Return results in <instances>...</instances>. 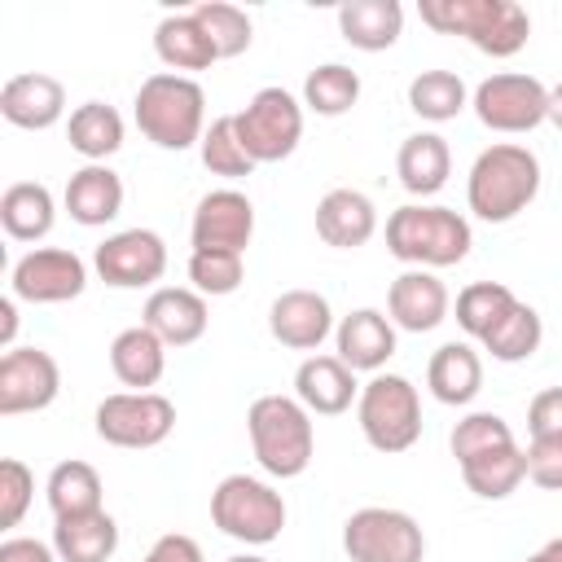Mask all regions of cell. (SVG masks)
<instances>
[{"mask_svg":"<svg viewBox=\"0 0 562 562\" xmlns=\"http://www.w3.org/2000/svg\"><path fill=\"white\" fill-rule=\"evenodd\" d=\"M536 193H540V158L527 145H509V140L483 149L465 180V202L487 224L514 220L536 202Z\"/></svg>","mask_w":562,"mask_h":562,"instance_id":"6da1fadb","label":"cell"},{"mask_svg":"<svg viewBox=\"0 0 562 562\" xmlns=\"http://www.w3.org/2000/svg\"><path fill=\"white\" fill-rule=\"evenodd\" d=\"M246 430L255 461L272 479H299L312 465L316 430H312V413L294 395H259L246 413Z\"/></svg>","mask_w":562,"mask_h":562,"instance_id":"7a4b0ae2","label":"cell"},{"mask_svg":"<svg viewBox=\"0 0 562 562\" xmlns=\"http://www.w3.org/2000/svg\"><path fill=\"white\" fill-rule=\"evenodd\" d=\"M136 127L158 149H189L202 145L206 132V92L189 75L158 70L136 92Z\"/></svg>","mask_w":562,"mask_h":562,"instance_id":"3957f363","label":"cell"},{"mask_svg":"<svg viewBox=\"0 0 562 562\" xmlns=\"http://www.w3.org/2000/svg\"><path fill=\"white\" fill-rule=\"evenodd\" d=\"M422 22L443 35H465L487 57H514L531 35L518 0H422Z\"/></svg>","mask_w":562,"mask_h":562,"instance_id":"277c9868","label":"cell"},{"mask_svg":"<svg viewBox=\"0 0 562 562\" xmlns=\"http://www.w3.org/2000/svg\"><path fill=\"white\" fill-rule=\"evenodd\" d=\"M470 224L452 206L408 202L386 220V250L413 268H452L470 255Z\"/></svg>","mask_w":562,"mask_h":562,"instance_id":"5b68a950","label":"cell"},{"mask_svg":"<svg viewBox=\"0 0 562 562\" xmlns=\"http://www.w3.org/2000/svg\"><path fill=\"white\" fill-rule=\"evenodd\" d=\"M356 417H360L369 448H378L386 457L408 452L422 439V400H417V386L400 373H373L360 386Z\"/></svg>","mask_w":562,"mask_h":562,"instance_id":"8992f818","label":"cell"},{"mask_svg":"<svg viewBox=\"0 0 562 562\" xmlns=\"http://www.w3.org/2000/svg\"><path fill=\"white\" fill-rule=\"evenodd\" d=\"M211 522L241 544H272L285 527V501L263 479L228 474L211 492Z\"/></svg>","mask_w":562,"mask_h":562,"instance_id":"52a82bcc","label":"cell"},{"mask_svg":"<svg viewBox=\"0 0 562 562\" xmlns=\"http://www.w3.org/2000/svg\"><path fill=\"white\" fill-rule=\"evenodd\" d=\"M342 549L351 562H422L426 536L413 514L364 505L342 522Z\"/></svg>","mask_w":562,"mask_h":562,"instance_id":"ba28073f","label":"cell"},{"mask_svg":"<svg viewBox=\"0 0 562 562\" xmlns=\"http://www.w3.org/2000/svg\"><path fill=\"white\" fill-rule=\"evenodd\" d=\"M233 123L255 162H281L303 140V105L285 88H259L246 110L233 114Z\"/></svg>","mask_w":562,"mask_h":562,"instance_id":"9c48e42d","label":"cell"},{"mask_svg":"<svg viewBox=\"0 0 562 562\" xmlns=\"http://www.w3.org/2000/svg\"><path fill=\"white\" fill-rule=\"evenodd\" d=\"M474 114L483 127L492 132H531L549 119V88L536 79V75H518V70H505V75H487L474 97H470Z\"/></svg>","mask_w":562,"mask_h":562,"instance_id":"30bf717a","label":"cell"},{"mask_svg":"<svg viewBox=\"0 0 562 562\" xmlns=\"http://www.w3.org/2000/svg\"><path fill=\"white\" fill-rule=\"evenodd\" d=\"M176 426V404L158 391H119L97 404V435L114 448H158Z\"/></svg>","mask_w":562,"mask_h":562,"instance_id":"8fae6325","label":"cell"},{"mask_svg":"<svg viewBox=\"0 0 562 562\" xmlns=\"http://www.w3.org/2000/svg\"><path fill=\"white\" fill-rule=\"evenodd\" d=\"M92 268L114 290H140L154 285L167 272V241L154 228H123L105 237L92 255Z\"/></svg>","mask_w":562,"mask_h":562,"instance_id":"7c38bea8","label":"cell"},{"mask_svg":"<svg viewBox=\"0 0 562 562\" xmlns=\"http://www.w3.org/2000/svg\"><path fill=\"white\" fill-rule=\"evenodd\" d=\"M13 299L22 303H70L88 285V268L75 250L61 246H35L13 263Z\"/></svg>","mask_w":562,"mask_h":562,"instance_id":"4fadbf2b","label":"cell"},{"mask_svg":"<svg viewBox=\"0 0 562 562\" xmlns=\"http://www.w3.org/2000/svg\"><path fill=\"white\" fill-rule=\"evenodd\" d=\"M61 369L44 347H13L0 356V413H40L57 400Z\"/></svg>","mask_w":562,"mask_h":562,"instance_id":"5bb4252c","label":"cell"},{"mask_svg":"<svg viewBox=\"0 0 562 562\" xmlns=\"http://www.w3.org/2000/svg\"><path fill=\"white\" fill-rule=\"evenodd\" d=\"M250 233H255V206L237 189H211L198 202L193 224H189L193 250H228V255H241L250 246Z\"/></svg>","mask_w":562,"mask_h":562,"instance_id":"9a60e30c","label":"cell"},{"mask_svg":"<svg viewBox=\"0 0 562 562\" xmlns=\"http://www.w3.org/2000/svg\"><path fill=\"white\" fill-rule=\"evenodd\" d=\"M448 307H452L448 285L430 268H408L386 290V316H391V325H400L408 334H426V329L443 325Z\"/></svg>","mask_w":562,"mask_h":562,"instance_id":"2e32d148","label":"cell"},{"mask_svg":"<svg viewBox=\"0 0 562 562\" xmlns=\"http://www.w3.org/2000/svg\"><path fill=\"white\" fill-rule=\"evenodd\" d=\"M268 329L290 351H316L334 334L329 299L316 294V290H285L268 307Z\"/></svg>","mask_w":562,"mask_h":562,"instance_id":"e0dca14e","label":"cell"},{"mask_svg":"<svg viewBox=\"0 0 562 562\" xmlns=\"http://www.w3.org/2000/svg\"><path fill=\"white\" fill-rule=\"evenodd\" d=\"M334 342H338V360L351 373H378L395 356V325L378 307H356L338 321Z\"/></svg>","mask_w":562,"mask_h":562,"instance_id":"ac0fdd59","label":"cell"},{"mask_svg":"<svg viewBox=\"0 0 562 562\" xmlns=\"http://www.w3.org/2000/svg\"><path fill=\"white\" fill-rule=\"evenodd\" d=\"M0 114L13 123V127H26V132H44L53 127L61 114H66V88L53 79V75H13L4 79L0 88Z\"/></svg>","mask_w":562,"mask_h":562,"instance_id":"d6986e66","label":"cell"},{"mask_svg":"<svg viewBox=\"0 0 562 562\" xmlns=\"http://www.w3.org/2000/svg\"><path fill=\"white\" fill-rule=\"evenodd\" d=\"M294 400L307 413L338 417L351 408V400H360V386H356V373L338 356H307L294 373Z\"/></svg>","mask_w":562,"mask_h":562,"instance_id":"ffe728a7","label":"cell"},{"mask_svg":"<svg viewBox=\"0 0 562 562\" xmlns=\"http://www.w3.org/2000/svg\"><path fill=\"white\" fill-rule=\"evenodd\" d=\"M206 299L198 290H184V285H162L145 299V321L167 347H189L206 334Z\"/></svg>","mask_w":562,"mask_h":562,"instance_id":"44dd1931","label":"cell"},{"mask_svg":"<svg viewBox=\"0 0 562 562\" xmlns=\"http://www.w3.org/2000/svg\"><path fill=\"white\" fill-rule=\"evenodd\" d=\"M61 202H66V211H70L75 224L101 228V224H110V220L123 211V180H119V171H110L105 162H88V167H79V171L66 180Z\"/></svg>","mask_w":562,"mask_h":562,"instance_id":"7402d4cb","label":"cell"},{"mask_svg":"<svg viewBox=\"0 0 562 562\" xmlns=\"http://www.w3.org/2000/svg\"><path fill=\"white\" fill-rule=\"evenodd\" d=\"M373 228H378V211L360 189H329L316 202V233L325 246L356 250L373 237Z\"/></svg>","mask_w":562,"mask_h":562,"instance_id":"603a6c76","label":"cell"},{"mask_svg":"<svg viewBox=\"0 0 562 562\" xmlns=\"http://www.w3.org/2000/svg\"><path fill=\"white\" fill-rule=\"evenodd\" d=\"M395 176L413 198H430L448 184L452 176V149L439 132H413L404 136L400 154H395Z\"/></svg>","mask_w":562,"mask_h":562,"instance_id":"cb8c5ba5","label":"cell"},{"mask_svg":"<svg viewBox=\"0 0 562 562\" xmlns=\"http://www.w3.org/2000/svg\"><path fill=\"white\" fill-rule=\"evenodd\" d=\"M110 369H114V378L123 386L149 391V386H158V378L167 369V342L149 325H132V329L114 334V342H110Z\"/></svg>","mask_w":562,"mask_h":562,"instance_id":"d4e9b609","label":"cell"},{"mask_svg":"<svg viewBox=\"0 0 562 562\" xmlns=\"http://www.w3.org/2000/svg\"><path fill=\"white\" fill-rule=\"evenodd\" d=\"M426 386H430V395L439 404H452V408L470 404L479 395V386H483V360H479V351L470 342H443L430 356V364H426Z\"/></svg>","mask_w":562,"mask_h":562,"instance_id":"484cf974","label":"cell"},{"mask_svg":"<svg viewBox=\"0 0 562 562\" xmlns=\"http://www.w3.org/2000/svg\"><path fill=\"white\" fill-rule=\"evenodd\" d=\"M338 31L351 48H364V53H382L400 40L404 31V9L400 0H347L338 9Z\"/></svg>","mask_w":562,"mask_h":562,"instance_id":"4316f807","label":"cell"},{"mask_svg":"<svg viewBox=\"0 0 562 562\" xmlns=\"http://www.w3.org/2000/svg\"><path fill=\"white\" fill-rule=\"evenodd\" d=\"M154 53L171 66V70H211L220 61L211 35L202 31V22L193 13H167L154 26Z\"/></svg>","mask_w":562,"mask_h":562,"instance_id":"83f0119b","label":"cell"},{"mask_svg":"<svg viewBox=\"0 0 562 562\" xmlns=\"http://www.w3.org/2000/svg\"><path fill=\"white\" fill-rule=\"evenodd\" d=\"M53 549L61 562H110L119 549V522L105 509L79 514V518H57Z\"/></svg>","mask_w":562,"mask_h":562,"instance_id":"f1b7e54d","label":"cell"},{"mask_svg":"<svg viewBox=\"0 0 562 562\" xmlns=\"http://www.w3.org/2000/svg\"><path fill=\"white\" fill-rule=\"evenodd\" d=\"M53 220H57V206H53V193L44 184L18 180V184L4 189V198H0V224H4V233L13 241H40V237H48Z\"/></svg>","mask_w":562,"mask_h":562,"instance_id":"f546056e","label":"cell"},{"mask_svg":"<svg viewBox=\"0 0 562 562\" xmlns=\"http://www.w3.org/2000/svg\"><path fill=\"white\" fill-rule=\"evenodd\" d=\"M66 140L75 154H83L88 162H105L110 154H119L123 145V119L114 105L105 101H83L70 110V123H66Z\"/></svg>","mask_w":562,"mask_h":562,"instance_id":"4dcf8cb0","label":"cell"},{"mask_svg":"<svg viewBox=\"0 0 562 562\" xmlns=\"http://www.w3.org/2000/svg\"><path fill=\"white\" fill-rule=\"evenodd\" d=\"M461 479L474 496L483 501H505L509 492H518V483L527 479V452L518 443L509 448H496V452H483L474 461L461 465Z\"/></svg>","mask_w":562,"mask_h":562,"instance_id":"1f68e13d","label":"cell"},{"mask_svg":"<svg viewBox=\"0 0 562 562\" xmlns=\"http://www.w3.org/2000/svg\"><path fill=\"white\" fill-rule=\"evenodd\" d=\"M48 509L53 518H79L101 509V474L88 461H61L48 474Z\"/></svg>","mask_w":562,"mask_h":562,"instance_id":"d6a6232c","label":"cell"},{"mask_svg":"<svg viewBox=\"0 0 562 562\" xmlns=\"http://www.w3.org/2000/svg\"><path fill=\"white\" fill-rule=\"evenodd\" d=\"M514 290L501 285V281H470L461 294H457V325L470 334V338H487L514 307Z\"/></svg>","mask_w":562,"mask_h":562,"instance_id":"836d02e7","label":"cell"},{"mask_svg":"<svg viewBox=\"0 0 562 562\" xmlns=\"http://www.w3.org/2000/svg\"><path fill=\"white\" fill-rule=\"evenodd\" d=\"M356 101H360V75L342 61H325L303 79V105L325 114V119L347 114Z\"/></svg>","mask_w":562,"mask_h":562,"instance_id":"e575fe53","label":"cell"},{"mask_svg":"<svg viewBox=\"0 0 562 562\" xmlns=\"http://www.w3.org/2000/svg\"><path fill=\"white\" fill-rule=\"evenodd\" d=\"M408 110L430 123H448L465 110V83L452 70H422L408 83Z\"/></svg>","mask_w":562,"mask_h":562,"instance_id":"d590c367","label":"cell"},{"mask_svg":"<svg viewBox=\"0 0 562 562\" xmlns=\"http://www.w3.org/2000/svg\"><path fill=\"white\" fill-rule=\"evenodd\" d=\"M540 338H544L540 312H536L531 303H514V307H509V316H505V321L483 338V347L492 351V360H501V364H518V360L536 356Z\"/></svg>","mask_w":562,"mask_h":562,"instance_id":"8d00e7d4","label":"cell"},{"mask_svg":"<svg viewBox=\"0 0 562 562\" xmlns=\"http://www.w3.org/2000/svg\"><path fill=\"white\" fill-rule=\"evenodd\" d=\"M202 167L211 171V176H228V180H241V176H250L259 162L246 154V145H241V136H237V123H233V114H220V119H211V127L202 132Z\"/></svg>","mask_w":562,"mask_h":562,"instance_id":"74e56055","label":"cell"},{"mask_svg":"<svg viewBox=\"0 0 562 562\" xmlns=\"http://www.w3.org/2000/svg\"><path fill=\"white\" fill-rule=\"evenodd\" d=\"M189 13L202 22V31L211 35L220 57H241L250 48V18H246V9L224 4V0H202Z\"/></svg>","mask_w":562,"mask_h":562,"instance_id":"f35d334b","label":"cell"},{"mask_svg":"<svg viewBox=\"0 0 562 562\" xmlns=\"http://www.w3.org/2000/svg\"><path fill=\"white\" fill-rule=\"evenodd\" d=\"M452 457L457 465L483 457V452H496V448H509L514 443V430L501 413H465L457 426H452Z\"/></svg>","mask_w":562,"mask_h":562,"instance_id":"ab89813d","label":"cell"},{"mask_svg":"<svg viewBox=\"0 0 562 562\" xmlns=\"http://www.w3.org/2000/svg\"><path fill=\"white\" fill-rule=\"evenodd\" d=\"M246 268H241V255H228V250H193L189 255V281L193 290L206 299H224L241 285Z\"/></svg>","mask_w":562,"mask_h":562,"instance_id":"60d3db41","label":"cell"},{"mask_svg":"<svg viewBox=\"0 0 562 562\" xmlns=\"http://www.w3.org/2000/svg\"><path fill=\"white\" fill-rule=\"evenodd\" d=\"M31 496H35V474L18 461V457H4L0 461V527H18L22 514L31 509Z\"/></svg>","mask_w":562,"mask_h":562,"instance_id":"b9f144b4","label":"cell"},{"mask_svg":"<svg viewBox=\"0 0 562 562\" xmlns=\"http://www.w3.org/2000/svg\"><path fill=\"white\" fill-rule=\"evenodd\" d=\"M527 479L544 492H562V439H531L527 443Z\"/></svg>","mask_w":562,"mask_h":562,"instance_id":"7bdbcfd3","label":"cell"},{"mask_svg":"<svg viewBox=\"0 0 562 562\" xmlns=\"http://www.w3.org/2000/svg\"><path fill=\"white\" fill-rule=\"evenodd\" d=\"M527 430L531 439H562V386H549L527 404Z\"/></svg>","mask_w":562,"mask_h":562,"instance_id":"ee69618b","label":"cell"},{"mask_svg":"<svg viewBox=\"0 0 562 562\" xmlns=\"http://www.w3.org/2000/svg\"><path fill=\"white\" fill-rule=\"evenodd\" d=\"M145 562H206V558H202V549H198L193 536L171 531V536H158L154 540V549L145 553Z\"/></svg>","mask_w":562,"mask_h":562,"instance_id":"f6af8a7d","label":"cell"},{"mask_svg":"<svg viewBox=\"0 0 562 562\" xmlns=\"http://www.w3.org/2000/svg\"><path fill=\"white\" fill-rule=\"evenodd\" d=\"M0 562H57V549L31 536H9L0 544Z\"/></svg>","mask_w":562,"mask_h":562,"instance_id":"bcb514c9","label":"cell"},{"mask_svg":"<svg viewBox=\"0 0 562 562\" xmlns=\"http://www.w3.org/2000/svg\"><path fill=\"white\" fill-rule=\"evenodd\" d=\"M13 334H18V303L0 299V347L13 351Z\"/></svg>","mask_w":562,"mask_h":562,"instance_id":"7dc6e473","label":"cell"},{"mask_svg":"<svg viewBox=\"0 0 562 562\" xmlns=\"http://www.w3.org/2000/svg\"><path fill=\"white\" fill-rule=\"evenodd\" d=\"M522 562H562V536L558 540H549V544H540L531 558H522Z\"/></svg>","mask_w":562,"mask_h":562,"instance_id":"c3c4849f","label":"cell"},{"mask_svg":"<svg viewBox=\"0 0 562 562\" xmlns=\"http://www.w3.org/2000/svg\"><path fill=\"white\" fill-rule=\"evenodd\" d=\"M544 123H553V127L562 132V83L549 88V119H544Z\"/></svg>","mask_w":562,"mask_h":562,"instance_id":"681fc988","label":"cell"},{"mask_svg":"<svg viewBox=\"0 0 562 562\" xmlns=\"http://www.w3.org/2000/svg\"><path fill=\"white\" fill-rule=\"evenodd\" d=\"M228 562H268V558H259V553H237V558H228Z\"/></svg>","mask_w":562,"mask_h":562,"instance_id":"f907efd6","label":"cell"}]
</instances>
